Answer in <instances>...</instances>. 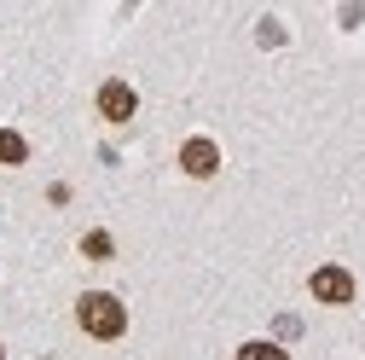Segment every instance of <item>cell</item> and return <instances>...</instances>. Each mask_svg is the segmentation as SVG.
Returning a JSON list of instances; mask_svg holds the SVG:
<instances>
[{
    "instance_id": "6da1fadb",
    "label": "cell",
    "mask_w": 365,
    "mask_h": 360,
    "mask_svg": "<svg viewBox=\"0 0 365 360\" xmlns=\"http://www.w3.org/2000/svg\"><path fill=\"white\" fill-rule=\"evenodd\" d=\"M76 320H81V331H87V337L110 343V337H122V331H128V308H122L110 291H87V296L76 302Z\"/></svg>"
},
{
    "instance_id": "7a4b0ae2",
    "label": "cell",
    "mask_w": 365,
    "mask_h": 360,
    "mask_svg": "<svg viewBox=\"0 0 365 360\" xmlns=\"http://www.w3.org/2000/svg\"><path fill=\"white\" fill-rule=\"evenodd\" d=\"M307 291H313L319 302L342 308V302H354V274H348V267H319V274L307 279Z\"/></svg>"
},
{
    "instance_id": "3957f363",
    "label": "cell",
    "mask_w": 365,
    "mask_h": 360,
    "mask_svg": "<svg viewBox=\"0 0 365 360\" xmlns=\"http://www.w3.org/2000/svg\"><path fill=\"white\" fill-rule=\"evenodd\" d=\"M180 169L197 174V180H209V174L220 169V146H215V140H203V134H192V140L180 146Z\"/></svg>"
},
{
    "instance_id": "277c9868",
    "label": "cell",
    "mask_w": 365,
    "mask_h": 360,
    "mask_svg": "<svg viewBox=\"0 0 365 360\" xmlns=\"http://www.w3.org/2000/svg\"><path fill=\"white\" fill-rule=\"evenodd\" d=\"M133 105H140V99H133V87H128V81H105V87H99V111H105L110 122H128Z\"/></svg>"
},
{
    "instance_id": "5b68a950",
    "label": "cell",
    "mask_w": 365,
    "mask_h": 360,
    "mask_svg": "<svg viewBox=\"0 0 365 360\" xmlns=\"http://www.w3.org/2000/svg\"><path fill=\"white\" fill-rule=\"evenodd\" d=\"M24 157H29V140L12 134V128H0V163H24Z\"/></svg>"
},
{
    "instance_id": "8992f818",
    "label": "cell",
    "mask_w": 365,
    "mask_h": 360,
    "mask_svg": "<svg viewBox=\"0 0 365 360\" xmlns=\"http://www.w3.org/2000/svg\"><path fill=\"white\" fill-rule=\"evenodd\" d=\"M238 360H290V354H284L279 343H244V349H238Z\"/></svg>"
},
{
    "instance_id": "52a82bcc",
    "label": "cell",
    "mask_w": 365,
    "mask_h": 360,
    "mask_svg": "<svg viewBox=\"0 0 365 360\" xmlns=\"http://www.w3.org/2000/svg\"><path fill=\"white\" fill-rule=\"evenodd\" d=\"M110 250H116V244H110V233H87V239H81V256H93V261H105Z\"/></svg>"
},
{
    "instance_id": "ba28073f",
    "label": "cell",
    "mask_w": 365,
    "mask_h": 360,
    "mask_svg": "<svg viewBox=\"0 0 365 360\" xmlns=\"http://www.w3.org/2000/svg\"><path fill=\"white\" fill-rule=\"evenodd\" d=\"M0 354H6V349H0Z\"/></svg>"
}]
</instances>
